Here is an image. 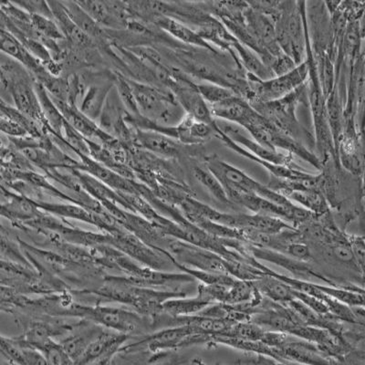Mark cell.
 <instances>
[{"mask_svg":"<svg viewBox=\"0 0 365 365\" xmlns=\"http://www.w3.org/2000/svg\"><path fill=\"white\" fill-rule=\"evenodd\" d=\"M306 2L283 1L274 18L277 41L283 53L299 65L306 58Z\"/></svg>","mask_w":365,"mask_h":365,"instance_id":"1","label":"cell"},{"mask_svg":"<svg viewBox=\"0 0 365 365\" xmlns=\"http://www.w3.org/2000/svg\"><path fill=\"white\" fill-rule=\"evenodd\" d=\"M205 166L222 184L227 195L230 193H246L259 195L289 210H294L295 205L284 195L272 190L260 184L240 169L218 158L217 155H210L205 158Z\"/></svg>","mask_w":365,"mask_h":365,"instance_id":"2","label":"cell"},{"mask_svg":"<svg viewBox=\"0 0 365 365\" xmlns=\"http://www.w3.org/2000/svg\"><path fill=\"white\" fill-rule=\"evenodd\" d=\"M305 102L308 103L307 83H306L282 99L272 101V102L250 104L276 128L302 143L306 132L297 118L296 110L299 104Z\"/></svg>","mask_w":365,"mask_h":365,"instance_id":"3","label":"cell"},{"mask_svg":"<svg viewBox=\"0 0 365 365\" xmlns=\"http://www.w3.org/2000/svg\"><path fill=\"white\" fill-rule=\"evenodd\" d=\"M308 76L309 64L306 58L288 73L269 80H260L246 71V80L249 86L247 101L251 103L272 102L282 99L304 84Z\"/></svg>","mask_w":365,"mask_h":365,"instance_id":"4","label":"cell"},{"mask_svg":"<svg viewBox=\"0 0 365 365\" xmlns=\"http://www.w3.org/2000/svg\"><path fill=\"white\" fill-rule=\"evenodd\" d=\"M218 128L226 135L231 141L241 146L251 155L256 156L257 158L264 160V161L272 163L274 165L289 166V168H298L293 163V155L291 154H283L279 151H272L268 148H264L255 140L251 138L243 133L241 127L233 123L223 122L217 123Z\"/></svg>","mask_w":365,"mask_h":365,"instance_id":"5","label":"cell"},{"mask_svg":"<svg viewBox=\"0 0 365 365\" xmlns=\"http://www.w3.org/2000/svg\"><path fill=\"white\" fill-rule=\"evenodd\" d=\"M243 17L251 35L264 50L275 58L284 54L277 41L275 21L270 16L255 11L247 4Z\"/></svg>","mask_w":365,"mask_h":365,"instance_id":"6","label":"cell"},{"mask_svg":"<svg viewBox=\"0 0 365 365\" xmlns=\"http://www.w3.org/2000/svg\"><path fill=\"white\" fill-rule=\"evenodd\" d=\"M156 24L164 31H168L173 37L177 38L178 40L185 44L195 46V47L210 52L216 56L220 57L223 54V52L218 51L214 46L203 40L195 29L189 28L187 25L177 21V19L165 17V16H159L156 18Z\"/></svg>","mask_w":365,"mask_h":365,"instance_id":"7","label":"cell"},{"mask_svg":"<svg viewBox=\"0 0 365 365\" xmlns=\"http://www.w3.org/2000/svg\"><path fill=\"white\" fill-rule=\"evenodd\" d=\"M210 109L214 119L240 126L252 112L253 107L244 98L235 94L222 102L212 104Z\"/></svg>","mask_w":365,"mask_h":365,"instance_id":"8","label":"cell"},{"mask_svg":"<svg viewBox=\"0 0 365 365\" xmlns=\"http://www.w3.org/2000/svg\"><path fill=\"white\" fill-rule=\"evenodd\" d=\"M180 250L185 262L197 267L202 269V272L221 274V275L230 272L228 264L220 257L215 256L208 251L194 250L190 247H185Z\"/></svg>","mask_w":365,"mask_h":365,"instance_id":"9","label":"cell"},{"mask_svg":"<svg viewBox=\"0 0 365 365\" xmlns=\"http://www.w3.org/2000/svg\"><path fill=\"white\" fill-rule=\"evenodd\" d=\"M289 200H293L304 207V210L312 214L322 215L327 213L329 207L324 195L315 190H292L283 194Z\"/></svg>","mask_w":365,"mask_h":365,"instance_id":"10","label":"cell"},{"mask_svg":"<svg viewBox=\"0 0 365 365\" xmlns=\"http://www.w3.org/2000/svg\"><path fill=\"white\" fill-rule=\"evenodd\" d=\"M143 145L156 154L177 158L180 155L181 146L171 137L161 133H146L141 136Z\"/></svg>","mask_w":365,"mask_h":365,"instance_id":"11","label":"cell"},{"mask_svg":"<svg viewBox=\"0 0 365 365\" xmlns=\"http://www.w3.org/2000/svg\"><path fill=\"white\" fill-rule=\"evenodd\" d=\"M12 94L16 104L21 112L28 114L29 117L40 118L41 110L38 108L35 96L31 88L23 83H15L12 86Z\"/></svg>","mask_w":365,"mask_h":365,"instance_id":"12","label":"cell"},{"mask_svg":"<svg viewBox=\"0 0 365 365\" xmlns=\"http://www.w3.org/2000/svg\"><path fill=\"white\" fill-rule=\"evenodd\" d=\"M194 175L197 180L200 182L207 190L213 195L217 200L224 204L231 203L228 198L227 192L221 184L220 181L215 177L207 168L195 166L194 168Z\"/></svg>","mask_w":365,"mask_h":365,"instance_id":"13","label":"cell"},{"mask_svg":"<svg viewBox=\"0 0 365 365\" xmlns=\"http://www.w3.org/2000/svg\"><path fill=\"white\" fill-rule=\"evenodd\" d=\"M63 5L68 17L88 37L99 34L100 31L96 22L77 3L63 2Z\"/></svg>","mask_w":365,"mask_h":365,"instance_id":"14","label":"cell"},{"mask_svg":"<svg viewBox=\"0 0 365 365\" xmlns=\"http://www.w3.org/2000/svg\"><path fill=\"white\" fill-rule=\"evenodd\" d=\"M205 292V297L200 295L197 299H191V301H175L165 303V307L168 311L175 314H187L190 312L200 311L205 307L210 302L211 298L207 292Z\"/></svg>","mask_w":365,"mask_h":365,"instance_id":"15","label":"cell"},{"mask_svg":"<svg viewBox=\"0 0 365 365\" xmlns=\"http://www.w3.org/2000/svg\"><path fill=\"white\" fill-rule=\"evenodd\" d=\"M195 86H197V91H200L201 96L203 97L208 106L222 102V101L236 94L228 88L217 86V84L205 83H195Z\"/></svg>","mask_w":365,"mask_h":365,"instance_id":"16","label":"cell"},{"mask_svg":"<svg viewBox=\"0 0 365 365\" xmlns=\"http://www.w3.org/2000/svg\"><path fill=\"white\" fill-rule=\"evenodd\" d=\"M44 355L47 365H73V361L65 353L63 346L50 340L37 348Z\"/></svg>","mask_w":365,"mask_h":365,"instance_id":"17","label":"cell"},{"mask_svg":"<svg viewBox=\"0 0 365 365\" xmlns=\"http://www.w3.org/2000/svg\"><path fill=\"white\" fill-rule=\"evenodd\" d=\"M31 25L32 28L35 29V31L37 32L38 36H40V37L47 38L48 40H51V38H61L63 37V34H61L57 25L50 21V19L32 15Z\"/></svg>","mask_w":365,"mask_h":365,"instance_id":"18","label":"cell"},{"mask_svg":"<svg viewBox=\"0 0 365 365\" xmlns=\"http://www.w3.org/2000/svg\"><path fill=\"white\" fill-rule=\"evenodd\" d=\"M106 96V88L93 87L89 93L84 98L83 104V112L88 116L96 117L100 112L101 106L103 102L104 97Z\"/></svg>","mask_w":365,"mask_h":365,"instance_id":"19","label":"cell"},{"mask_svg":"<svg viewBox=\"0 0 365 365\" xmlns=\"http://www.w3.org/2000/svg\"><path fill=\"white\" fill-rule=\"evenodd\" d=\"M77 4L83 9L84 11L90 16L94 21L103 23V24H110L112 22L113 17L110 16L108 9L104 2L97 1H80Z\"/></svg>","mask_w":365,"mask_h":365,"instance_id":"20","label":"cell"},{"mask_svg":"<svg viewBox=\"0 0 365 365\" xmlns=\"http://www.w3.org/2000/svg\"><path fill=\"white\" fill-rule=\"evenodd\" d=\"M262 289L267 295L272 297L276 301H289L292 299L293 291L284 283L277 282L275 279H268L262 282Z\"/></svg>","mask_w":365,"mask_h":365,"instance_id":"21","label":"cell"},{"mask_svg":"<svg viewBox=\"0 0 365 365\" xmlns=\"http://www.w3.org/2000/svg\"><path fill=\"white\" fill-rule=\"evenodd\" d=\"M14 4L22 6L29 12V15L41 16L47 19L53 17L51 9L45 2L41 1H21L15 2Z\"/></svg>","mask_w":365,"mask_h":365,"instance_id":"22","label":"cell"},{"mask_svg":"<svg viewBox=\"0 0 365 365\" xmlns=\"http://www.w3.org/2000/svg\"><path fill=\"white\" fill-rule=\"evenodd\" d=\"M296 66H298V65H296L291 58L283 54L282 56L276 58L275 60H274L269 70L272 71L274 77H275L288 73L289 71H292Z\"/></svg>","mask_w":365,"mask_h":365,"instance_id":"23","label":"cell"},{"mask_svg":"<svg viewBox=\"0 0 365 365\" xmlns=\"http://www.w3.org/2000/svg\"><path fill=\"white\" fill-rule=\"evenodd\" d=\"M25 365H47L44 355L41 351L34 347L22 351Z\"/></svg>","mask_w":365,"mask_h":365,"instance_id":"24","label":"cell"},{"mask_svg":"<svg viewBox=\"0 0 365 365\" xmlns=\"http://www.w3.org/2000/svg\"><path fill=\"white\" fill-rule=\"evenodd\" d=\"M285 250L287 252L301 260H308L311 257V251L307 245L303 243L293 242L288 244L286 246Z\"/></svg>","mask_w":365,"mask_h":365,"instance_id":"25","label":"cell"},{"mask_svg":"<svg viewBox=\"0 0 365 365\" xmlns=\"http://www.w3.org/2000/svg\"><path fill=\"white\" fill-rule=\"evenodd\" d=\"M0 131L17 136L23 135L25 133V130L21 125L2 116H0Z\"/></svg>","mask_w":365,"mask_h":365,"instance_id":"26","label":"cell"},{"mask_svg":"<svg viewBox=\"0 0 365 365\" xmlns=\"http://www.w3.org/2000/svg\"><path fill=\"white\" fill-rule=\"evenodd\" d=\"M332 253L337 259L342 262H350L354 260L353 251L351 247L345 245V244H338L332 247Z\"/></svg>","mask_w":365,"mask_h":365,"instance_id":"27","label":"cell"},{"mask_svg":"<svg viewBox=\"0 0 365 365\" xmlns=\"http://www.w3.org/2000/svg\"><path fill=\"white\" fill-rule=\"evenodd\" d=\"M351 249L353 251L354 259L357 260L358 265H360L361 269H363L364 263V243L363 237H354Z\"/></svg>","mask_w":365,"mask_h":365,"instance_id":"28","label":"cell"},{"mask_svg":"<svg viewBox=\"0 0 365 365\" xmlns=\"http://www.w3.org/2000/svg\"><path fill=\"white\" fill-rule=\"evenodd\" d=\"M0 84H2V86H6V79L4 76V74H3L1 68H0Z\"/></svg>","mask_w":365,"mask_h":365,"instance_id":"29","label":"cell"}]
</instances>
